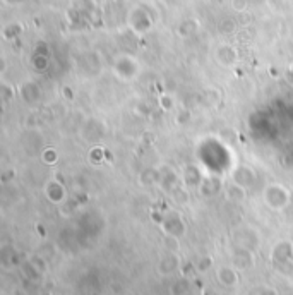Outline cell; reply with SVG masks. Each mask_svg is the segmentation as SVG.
Returning a JSON list of instances; mask_svg holds the SVG:
<instances>
[{"label":"cell","instance_id":"6da1fadb","mask_svg":"<svg viewBox=\"0 0 293 295\" xmlns=\"http://www.w3.org/2000/svg\"><path fill=\"white\" fill-rule=\"evenodd\" d=\"M263 199L267 208L273 209V211H283L293 202L290 189L280 182L267 184L263 191Z\"/></svg>","mask_w":293,"mask_h":295},{"label":"cell","instance_id":"7a4b0ae2","mask_svg":"<svg viewBox=\"0 0 293 295\" xmlns=\"http://www.w3.org/2000/svg\"><path fill=\"white\" fill-rule=\"evenodd\" d=\"M114 72L122 83H132L141 72L139 60L129 53H120L114 60Z\"/></svg>","mask_w":293,"mask_h":295},{"label":"cell","instance_id":"3957f363","mask_svg":"<svg viewBox=\"0 0 293 295\" xmlns=\"http://www.w3.org/2000/svg\"><path fill=\"white\" fill-rule=\"evenodd\" d=\"M232 237H234L235 246H238V247H245V249H250V251H256V249L261 246L259 232H257L256 229H252V227H240V229H236L235 232L232 233Z\"/></svg>","mask_w":293,"mask_h":295},{"label":"cell","instance_id":"277c9868","mask_svg":"<svg viewBox=\"0 0 293 295\" xmlns=\"http://www.w3.org/2000/svg\"><path fill=\"white\" fill-rule=\"evenodd\" d=\"M161 229H163L165 235H174V237H182L185 233V223H183L182 216L175 211H170L163 216L161 220Z\"/></svg>","mask_w":293,"mask_h":295},{"label":"cell","instance_id":"5b68a950","mask_svg":"<svg viewBox=\"0 0 293 295\" xmlns=\"http://www.w3.org/2000/svg\"><path fill=\"white\" fill-rule=\"evenodd\" d=\"M232 264L235 266L236 269H249L256 264V259H254V251L245 247H234V252H232Z\"/></svg>","mask_w":293,"mask_h":295},{"label":"cell","instance_id":"8992f818","mask_svg":"<svg viewBox=\"0 0 293 295\" xmlns=\"http://www.w3.org/2000/svg\"><path fill=\"white\" fill-rule=\"evenodd\" d=\"M214 59H216V62L220 64L221 67L230 69V67H234L236 64V60H238V53H236V48H234L232 45L223 43L216 48Z\"/></svg>","mask_w":293,"mask_h":295},{"label":"cell","instance_id":"52a82bcc","mask_svg":"<svg viewBox=\"0 0 293 295\" xmlns=\"http://www.w3.org/2000/svg\"><path fill=\"white\" fill-rule=\"evenodd\" d=\"M216 280L227 289H232V287L238 285L240 276H238V269L235 268L234 264H223L216 269Z\"/></svg>","mask_w":293,"mask_h":295},{"label":"cell","instance_id":"ba28073f","mask_svg":"<svg viewBox=\"0 0 293 295\" xmlns=\"http://www.w3.org/2000/svg\"><path fill=\"white\" fill-rule=\"evenodd\" d=\"M45 196L48 197V201L55 202V204H62L67 199V191L60 180L52 179L50 182H47V186H45Z\"/></svg>","mask_w":293,"mask_h":295},{"label":"cell","instance_id":"9c48e42d","mask_svg":"<svg viewBox=\"0 0 293 295\" xmlns=\"http://www.w3.org/2000/svg\"><path fill=\"white\" fill-rule=\"evenodd\" d=\"M232 180L249 189L256 184V172L247 165H238L232 173Z\"/></svg>","mask_w":293,"mask_h":295},{"label":"cell","instance_id":"30bf717a","mask_svg":"<svg viewBox=\"0 0 293 295\" xmlns=\"http://www.w3.org/2000/svg\"><path fill=\"white\" fill-rule=\"evenodd\" d=\"M292 258H293V244L290 240H280L273 247V251H271V261H273V264H280V262L288 261Z\"/></svg>","mask_w":293,"mask_h":295},{"label":"cell","instance_id":"8fae6325","mask_svg":"<svg viewBox=\"0 0 293 295\" xmlns=\"http://www.w3.org/2000/svg\"><path fill=\"white\" fill-rule=\"evenodd\" d=\"M180 269V259L176 256V252H167L163 258L160 259V264H158V271L163 276H170Z\"/></svg>","mask_w":293,"mask_h":295},{"label":"cell","instance_id":"7c38bea8","mask_svg":"<svg viewBox=\"0 0 293 295\" xmlns=\"http://www.w3.org/2000/svg\"><path fill=\"white\" fill-rule=\"evenodd\" d=\"M199 193L206 197H214L221 191V180L218 177H204L201 186L197 187Z\"/></svg>","mask_w":293,"mask_h":295},{"label":"cell","instance_id":"4fadbf2b","mask_svg":"<svg viewBox=\"0 0 293 295\" xmlns=\"http://www.w3.org/2000/svg\"><path fill=\"white\" fill-rule=\"evenodd\" d=\"M21 97L28 103H36L41 98V88L34 81H26L21 84Z\"/></svg>","mask_w":293,"mask_h":295},{"label":"cell","instance_id":"5bb4252c","mask_svg":"<svg viewBox=\"0 0 293 295\" xmlns=\"http://www.w3.org/2000/svg\"><path fill=\"white\" fill-rule=\"evenodd\" d=\"M225 197L232 202H243L247 199V187L240 186L232 180L227 187H225Z\"/></svg>","mask_w":293,"mask_h":295},{"label":"cell","instance_id":"9a60e30c","mask_svg":"<svg viewBox=\"0 0 293 295\" xmlns=\"http://www.w3.org/2000/svg\"><path fill=\"white\" fill-rule=\"evenodd\" d=\"M203 101L206 106H211V108H214V106H218L221 103V91L218 90V88H207L206 91H204L203 95Z\"/></svg>","mask_w":293,"mask_h":295},{"label":"cell","instance_id":"2e32d148","mask_svg":"<svg viewBox=\"0 0 293 295\" xmlns=\"http://www.w3.org/2000/svg\"><path fill=\"white\" fill-rule=\"evenodd\" d=\"M204 177L201 175V172L196 168V166H187L185 172H183V180H185L187 186H194L199 187L201 182H203Z\"/></svg>","mask_w":293,"mask_h":295},{"label":"cell","instance_id":"e0dca14e","mask_svg":"<svg viewBox=\"0 0 293 295\" xmlns=\"http://www.w3.org/2000/svg\"><path fill=\"white\" fill-rule=\"evenodd\" d=\"M172 295H187L190 292V280L187 276H182V278L175 280L174 285L170 287Z\"/></svg>","mask_w":293,"mask_h":295},{"label":"cell","instance_id":"ac0fdd59","mask_svg":"<svg viewBox=\"0 0 293 295\" xmlns=\"http://www.w3.org/2000/svg\"><path fill=\"white\" fill-rule=\"evenodd\" d=\"M0 95H2L3 103L12 101L16 98V88H14V84H10L9 81H2V84H0Z\"/></svg>","mask_w":293,"mask_h":295},{"label":"cell","instance_id":"d6986e66","mask_svg":"<svg viewBox=\"0 0 293 295\" xmlns=\"http://www.w3.org/2000/svg\"><path fill=\"white\" fill-rule=\"evenodd\" d=\"M190 119H192V113H190L189 110H187V108H178V112H176V115H175L176 126H185V124L190 122Z\"/></svg>","mask_w":293,"mask_h":295},{"label":"cell","instance_id":"ffe728a7","mask_svg":"<svg viewBox=\"0 0 293 295\" xmlns=\"http://www.w3.org/2000/svg\"><path fill=\"white\" fill-rule=\"evenodd\" d=\"M274 268H276L278 273H281L283 276H293V261L292 259L280 262V264H274Z\"/></svg>","mask_w":293,"mask_h":295},{"label":"cell","instance_id":"44dd1931","mask_svg":"<svg viewBox=\"0 0 293 295\" xmlns=\"http://www.w3.org/2000/svg\"><path fill=\"white\" fill-rule=\"evenodd\" d=\"M165 247H167L168 252H176L180 247L178 244V237H174V235H165V240H163Z\"/></svg>","mask_w":293,"mask_h":295},{"label":"cell","instance_id":"7402d4cb","mask_svg":"<svg viewBox=\"0 0 293 295\" xmlns=\"http://www.w3.org/2000/svg\"><path fill=\"white\" fill-rule=\"evenodd\" d=\"M41 158H43V162L47 163V165H54V163L57 162L59 155L54 148H47L43 153H41Z\"/></svg>","mask_w":293,"mask_h":295},{"label":"cell","instance_id":"603a6c76","mask_svg":"<svg viewBox=\"0 0 293 295\" xmlns=\"http://www.w3.org/2000/svg\"><path fill=\"white\" fill-rule=\"evenodd\" d=\"M33 66H34V69H36V70H45V69H47V66H48L47 57L41 55V53H36V55H34V60H33Z\"/></svg>","mask_w":293,"mask_h":295},{"label":"cell","instance_id":"cb8c5ba5","mask_svg":"<svg viewBox=\"0 0 293 295\" xmlns=\"http://www.w3.org/2000/svg\"><path fill=\"white\" fill-rule=\"evenodd\" d=\"M172 196H174L175 201H178V202H187V199H189V193H187L183 187L178 186L176 189L172 191Z\"/></svg>","mask_w":293,"mask_h":295},{"label":"cell","instance_id":"d4e9b609","mask_svg":"<svg viewBox=\"0 0 293 295\" xmlns=\"http://www.w3.org/2000/svg\"><path fill=\"white\" fill-rule=\"evenodd\" d=\"M230 3H232V9L238 14H243L247 10V7H249V0H232Z\"/></svg>","mask_w":293,"mask_h":295},{"label":"cell","instance_id":"484cf974","mask_svg":"<svg viewBox=\"0 0 293 295\" xmlns=\"http://www.w3.org/2000/svg\"><path fill=\"white\" fill-rule=\"evenodd\" d=\"M220 31L225 34H230L235 31V21L234 19H225L223 23L220 24Z\"/></svg>","mask_w":293,"mask_h":295},{"label":"cell","instance_id":"4316f807","mask_svg":"<svg viewBox=\"0 0 293 295\" xmlns=\"http://www.w3.org/2000/svg\"><path fill=\"white\" fill-rule=\"evenodd\" d=\"M211 266H213V258H211V256H204V258H201V261L197 262V269H199V271H206Z\"/></svg>","mask_w":293,"mask_h":295},{"label":"cell","instance_id":"83f0119b","mask_svg":"<svg viewBox=\"0 0 293 295\" xmlns=\"http://www.w3.org/2000/svg\"><path fill=\"white\" fill-rule=\"evenodd\" d=\"M160 105L163 106V110H172L175 106V99L170 98L168 95H163V97L160 98Z\"/></svg>","mask_w":293,"mask_h":295},{"label":"cell","instance_id":"f1b7e54d","mask_svg":"<svg viewBox=\"0 0 293 295\" xmlns=\"http://www.w3.org/2000/svg\"><path fill=\"white\" fill-rule=\"evenodd\" d=\"M89 158H91V162H94V158H96V162L100 163L101 160H103V149H101V148H93V149H91V153H89Z\"/></svg>","mask_w":293,"mask_h":295},{"label":"cell","instance_id":"f546056e","mask_svg":"<svg viewBox=\"0 0 293 295\" xmlns=\"http://www.w3.org/2000/svg\"><path fill=\"white\" fill-rule=\"evenodd\" d=\"M256 295H278V290L271 289V287H263Z\"/></svg>","mask_w":293,"mask_h":295},{"label":"cell","instance_id":"4dcf8cb0","mask_svg":"<svg viewBox=\"0 0 293 295\" xmlns=\"http://www.w3.org/2000/svg\"><path fill=\"white\" fill-rule=\"evenodd\" d=\"M63 98H67V99H74V90H72V88H69V86L63 88Z\"/></svg>","mask_w":293,"mask_h":295},{"label":"cell","instance_id":"1f68e13d","mask_svg":"<svg viewBox=\"0 0 293 295\" xmlns=\"http://www.w3.org/2000/svg\"><path fill=\"white\" fill-rule=\"evenodd\" d=\"M38 232H40V233H41V235H43V237H45V229H43V227H40V225H38Z\"/></svg>","mask_w":293,"mask_h":295},{"label":"cell","instance_id":"d6a6232c","mask_svg":"<svg viewBox=\"0 0 293 295\" xmlns=\"http://www.w3.org/2000/svg\"><path fill=\"white\" fill-rule=\"evenodd\" d=\"M5 2H7V0H5Z\"/></svg>","mask_w":293,"mask_h":295},{"label":"cell","instance_id":"836d02e7","mask_svg":"<svg viewBox=\"0 0 293 295\" xmlns=\"http://www.w3.org/2000/svg\"><path fill=\"white\" fill-rule=\"evenodd\" d=\"M292 204H293V202H292Z\"/></svg>","mask_w":293,"mask_h":295}]
</instances>
